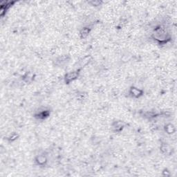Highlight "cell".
<instances>
[{
  "instance_id": "cell-5",
  "label": "cell",
  "mask_w": 177,
  "mask_h": 177,
  "mask_svg": "<svg viewBox=\"0 0 177 177\" xmlns=\"http://www.w3.org/2000/svg\"><path fill=\"white\" fill-rule=\"evenodd\" d=\"M124 127H125V125L121 121H115L112 124V128L115 132H121V131H123Z\"/></svg>"
},
{
  "instance_id": "cell-1",
  "label": "cell",
  "mask_w": 177,
  "mask_h": 177,
  "mask_svg": "<svg viewBox=\"0 0 177 177\" xmlns=\"http://www.w3.org/2000/svg\"><path fill=\"white\" fill-rule=\"evenodd\" d=\"M169 33L165 27L162 26H158L154 29L152 33V37L156 42L160 44L167 42L169 39Z\"/></svg>"
},
{
  "instance_id": "cell-9",
  "label": "cell",
  "mask_w": 177,
  "mask_h": 177,
  "mask_svg": "<svg viewBox=\"0 0 177 177\" xmlns=\"http://www.w3.org/2000/svg\"><path fill=\"white\" fill-rule=\"evenodd\" d=\"M68 58H67V56H62L60 57V58H59L58 59V61H57V62L58 63H60V65H63L64 64H66V62H69L68 61Z\"/></svg>"
},
{
  "instance_id": "cell-4",
  "label": "cell",
  "mask_w": 177,
  "mask_h": 177,
  "mask_svg": "<svg viewBox=\"0 0 177 177\" xmlns=\"http://www.w3.org/2000/svg\"><path fill=\"white\" fill-rule=\"evenodd\" d=\"M35 162L37 166H44L48 162V158L44 154L37 155L35 158Z\"/></svg>"
},
{
  "instance_id": "cell-6",
  "label": "cell",
  "mask_w": 177,
  "mask_h": 177,
  "mask_svg": "<svg viewBox=\"0 0 177 177\" xmlns=\"http://www.w3.org/2000/svg\"><path fill=\"white\" fill-rule=\"evenodd\" d=\"M49 114H50L49 110H42V111L37 112L35 116V118L38 120H44L49 117Z\"/></svg>"
},
{
  "instance_id": "cell-3",
  "label": "cell",
  "mask_w": 177,
  "mask_h": 177,
  "mask_svg": "<svg viewBox=\"0 0 177 177\" xmlns=\"http://www.w3.org/2000/svg\"><path fill=\"white\" fill-rule=\"evenodd\" d=\"M129 94L131 98H139L143 95V91L136 86H131L129 90Z\"/></svg>"
},
{
  "instance_id": "cell-2",
  "label": "cell",
  "mask_w": 177,
  "mask_h": 177,
  "mask_svg": "<svg viewBox=\"0 0 177 177\" xmlns=\"http://www.w3.org/2000/svg\"><path fill=\"white\" fill-rule=\"evenodd\" d=\"M80 69H77L76 71H74L69 72L67 74H66L65 76H64V82H65V83L66 84L71 83L72 82H74L76 80L78 79V77L80 76Z\"/></svg>"
},
{
  "instance_id": "cell-7",
  "label": "cell",
  "mask_w": 177,
  "mask_h": 177,
  "mask_svg": "<svg viewBox=\"0 0 177 177\" xmlns=\"http://www.w3.org/2000/svg\"><path fill=\"white\" fill-rule=\"evenodd\" d=\"M90 32H91V29L88 27H84L80 31V37L82 39H85L88 36Z\"/></svg>"
},
{
  "instance_id": "cell-11",
  "label": "cell",
  "mask_w": 177,
  "mask_h": 177,
  "mask_svg": "<svg viewBox=\"0 0 177 177\" xmlns=\"http://www.w3.org/2000/svg\"><path fill=\"white\" fill-rule=\"evenodd\" d=\"M89 4H91L92 6H100L102 4V1H90V2H88Z\"/></svg>"
},
{
  "instance_id": "cell-8",
  "label": "cell",
  "mask_w": 177,
  "mask_h": 177,
  "mask_svg": "<svg viewBox=\"0 0 177 177\" xmlns=\"http://www.w3.org/2000/svg\"><path fill=\"white\" fill-rule=\"evenodd\" d=\"M166 131L169 134H171V133H173L175 131V127L172 124H169L166 127Z\"/></svg>"
},
{
  "instance_id": "cell-10",
  "label": "cell",
  "mask_w": 177,
  "mask_h": 177,
  "mask_svg": "<svg viewBox=\"0 0 177 177\" xmlns=\"http://www.w3.org/2000/svg\"><path fill=\"white\" fill-rule=\"evenodd\" d=\"M17 138H18V135H17V133H13L11 136H9V138H8L7 139L9 141H11V142H13V141H14L16 140V139H17Z\"/></svg>"
}]
</instances>
